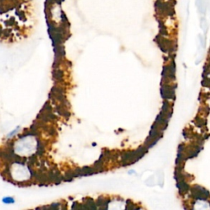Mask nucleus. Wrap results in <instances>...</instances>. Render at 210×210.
Returning a JSON list of instances; mask_svg holds the SVG:
<instances>
[{
  "mask_svg": "<svg viewBox=\"0 0 210 210\" xmlns=\"http://www.w3.org/2000/svg\"><path fill=\"white\" fill-rule=\"evenodd\" d=\"M3 201L4 202L5 204H12V203L14 202V200H13V198H11V197H6L3 200Z\"/></svg>",
  "mask_w": 210,
  "mask_h": 210,
  "instance_id": "1",
  "label": "nucleus"
}]
</instances>
